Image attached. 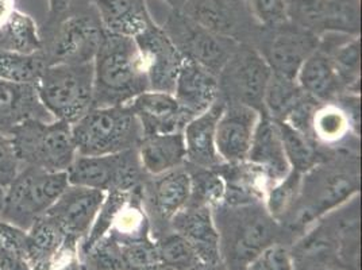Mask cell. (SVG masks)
<instances>
[{
    "label": "cell",
    "instance_id": "6da1fadb",
    "mask_svg": "<svg viewBox=\"0 0 362 270\" xmlns=\"http://www.w3.org/2000/svg\"><path fill=\"white\" fill-rule=\"evenodd\" d=\"M360 191L357 154L338 153L304 173L296 203L288 216L291 228H307L339 209Z\"/></svg>",
    "mask_w": 362,
    "mask_h": 270
},
{
    "label": "cell",
    "instance_id": "7a4b0ae2",
    "mask_svg": "<svg viewBox=\"0 0 362 270\" xmlns=\"http://www.w3.org/2000/svg\"><path fill=\"white\" fill-rule=\"evenodd\" d=\"M93 107L126 105L149 90V80L136 40L108 34L93 60Z\"/></svg>",
    "mask_w": 362,
    "mask_h": 270
},
{
    "label": "cell",
    "instance_id": "3957f363",
    "mask_svg": "<svg viewBox=\"0 0 362 270\" xmlns=\"http://www.w3.org/2000/svg\"><path fill=\"white\" fill-rule=\"evenodd\" d=\"M219 235L221 254L231 270H246L268 246L276 243L280 223L264 203L246 206L221 204L212 210Z\"/></svg>",
    "mask_w": 362,
    "mask_h": 270
},
{
    "label": "cell",
    "instance_id": "277c9868",
    "mask_svg": "<svg viewBox=\"0 0 362 270\" xmlns=\"http://www.w3.org/2000/svg\"><path fill=\"white\" fill-rule=\"evenodd\" d=\"M78 155H106L136 149L142 127L129 105L92 107L72 124Z\"/></svg>",
    "mask_w": 362,
    "mask_h": 270
},
{
    "label": "cell",
    "instance_id": "5b68a950",
    "mask_svg": "<svg viewBox=\"0 0 362 270\" xmlns=\"http://www.w3.org/2000/svg\"><path fill=\"white\" fill-rule=\"evenodd\" d=\"M10 139L21 168L66 172L77 155L72 124L62 120H26L11 131Z\"/></svg>",
    "mask_w": 362,
    "mask_h": 270
},
{
    "label": "cell",
    "instance_id": "8992f818",
    "mask_svg": "<svg viewBox=\"0 0 362 270\" xmlns=\"http://www.w3.org/2000/svg\"><path fill=\"white\" fill-rule=\"evenodd\" d=\"M69 185L66 172H47L22 166L4 188L0 219L25 231L44 216Z\"/></svg>",
    "mask_w": 362,
    "mask_h": 270
},
{
    "label": "cell",
    "instance_id": "52a82bcc",
    "mask_svg": "<svg viewBox=\"0 0 362 270\" xmlns=\"http://www.w3.org/2000/svg\"><path fill=\"white\" fill-rule=\"evenodd\" d=\"M35 88L53 119L74 124L93 107V64L49 65Z\"/></svg>",
    "mask_w": 362,
    "mask_h": 270
},
{
    "label": "cell",
    "instance_id": "ba28073f",
    "mask_svg": "<svg viewBox=\"0 0 362 270\" xmlns=\"http://www.w3.org/2000/svg\"><path fill=\"white\" fill-rule=\"evenodd\" d=\"M42 52L47 66L57 64H90L100 47L105 30L99 16L76 11L46 25Z\"/></svg>",
    "mask_w": 362,
    "mask_h": 270
},
{
    "label": "cell",
    "instance_id": "9c48e42d",
    "mask_svg": "<svg viewBox=\"0 0 362 270\" xmlns=\"http://www.w3.org/2000/svg\"><path fill=\"white\" fill-rule=\"evenodd\" d=\"M272 76L271 66L258 49L238 45L218 75L219 99L264 112V95Z\"/></svg>",
    "mask_w": 362,
    "mask_h": 270
},
{
    "label": "cell",
    "instance_id": "30bf717a",
    "mask_svg": "<svg viewBox=\"0 0 362 270\" xmlns=\"http://www.w3.org/2000/svg\"><path fill=\"white\" fill-rule=\"evenodd\" d=\"M145 170L139 163L138 151H122L106 155H76L66 170L71 185L108 192L111 189L136 191Z\"/></svg>",
    "mask_w": 362,
    "mask_h": 270
},
{
    "label": "cell",
    "instance_id": "8fae6325",
    "mask_svg": "<svg viewBox=\"0 0 362 270\" xmlns=\"http://www.w3.org/2000/svg\"><path fill=\"white\" fill-rule=\"evenodd\" d=\"M163 30L184 59L197 62L216 76L238 46L234 40L209 30L191 16L182 14L170 16Z\"/></svg>",
    "mask_w": 362,
    "mask_h": 270
},
{
    "label": "cell",
    "instance_id": "7c38bea8",
    "mask_svg": "<svg viewBox=\"0 0 362 270\" xmlns=\"http://www.w3.org/2000/svg\"><path fill=\"white\" fill-rule=\"evenodd\" d=\"M262 49L258 50L276 75L295 78L303 65L319 46V35L289 22L268 28Z\"/></svg>",
    "mask_w": 362,
    "mask_h": 270
},
{
    "label": "cell",
    "instance_id": "4fadbf2b",
    "mask_svg": "<svg viewBox=\"0 0 362 270\" xmlns=\"http://www.w3.org/2000/svg\"><path fill=\"white\" fill-rule=\"evenodd\" d=\"M360 99L342 96L330 103H319L310 124V138L317 148L338 151V146L358 139Z\"/></svg>",
    "mask_w": 362,
    "mask_h": 270
},
{
    "label": "cell",
    "instance_id": "5bb4252c",
    "mask_svg": "<svg viewBox=\"0 0 362 270\" xmlns=\"http://www.w3.org/2000/svg\"><path fill=\"white\" fill-rule=\"evenodd\" d=\"M295 270L332 269L341 257V221L338 209L320 218L289 250Z\"/></svg>",
    "mask_w": 362,
    "mask_h": 270
},
{
    "label": "cell",
    "instance_id": "9a60e30c",
    "mask_svg": "<svg viewBox=\"0 0 362 270\" xmlns=\"http://www.w3.org/2000/svg\"><path fill=\"white\" fill-rule=\"evenodd\" d=\"M134 40L146 69L149 90L173 93L176 78L185 60L179 49L165 31L154 23Z\"/></svg>",
    "mask_w": 362,
    "mask_h": 270
},
{
    "label": "cell",
    "instance_id": "2e32d148",
    "mask_svg": "<svg viewBox=\"0 0 362 270\" xmlns=\"http://www.w3.org/2000/svg\"><path fill=\"white\" fill-rule=\"evenodd\" d=\"M78 240L66 235L49 215L37 219L26 231L25 254L30 270H57L76 254Z\"/></svg>",
    "mask_w": 362,
    "mask_h": 270
},
{
    "label": "cell",
    "instance_id": "e0dca14e",
    "mask_svg": "<svg viewBox=\"0 0 362 270\" xmlns=\"http://www.w3.org/2000/svg\"><path fill=\"white\" fill-rule=\"evenodd\" d=\"M259 117L249 105L225 103L215 129L216 151L223 163L246 161Z\"/></svg>",
    "mask_w": 362,
    "mask_h": 270
},
{
    "label": "cell",
    "instance_id": "ac0fdd59",
    "mask_svg": "<svg viewBox=\"0 0 362 270\" xmlns=\"http://www.w3.org/2000/svg\"><path fill=\"white\" fill-rule=\"evenodd\" d=\"M106 192L80 185H68L46 215L54 219L66 235L80 240L87 237Z\"/></svg>",
    "mask_w": 362,
    "mask_h": 270
},
{
    "label": "cell",
    "instance_id": "d6986e66",
    "mask_svg": "<svg viewBox=\"0 0 362 270\" xmlns=\"http://www.w3.org/2000/svg\"><path fill=\"white\" fill-rule=\"evenodd\" d=\"M142 127L144 136L180 133L192 119L177 103L173 93L146 90L129 103Z\"/></svg>",
    "mask_w": 362,
    "mask_h": 270
},
{
    "label": "cell",
    "instance_id": "ffe728a7",
    "mask_svg": "<svg viewBox=\"0 0 362 270\" xmlns=\"http://www.w3.org/2000/svg\"><path fill=\"white\" fill-rule=\"evenodd\" d=\"M173 96L191 118L199 117L209 111L219 99L218 76L185 59L176 78Z\"/></svg>",
    "mask_w": 362,
    "mask_h": 270
},
{
    "label": "cell",
    "instance_id": "44dd1931",
    "mask_svg": "<svg viewBox=\"0 0 362 270\" xmlns=\"http://www.w3.org/2000/svg\"><path fill=\"white\" fill-rule=\"evenodd\" d=\"M223 107L225 102L218 99L209 111L192 118L182 129L187 165L200 169H216L223 164L215 145L216 122Z\"/></svg>",
    "mask_w": 362,
    "mask_h": 270
},
{
    "label": "cell",
    "instance_id": "7402d4cb",
    "mask_svg": "<svg viewBox=\"0 0 362 270\" xmlns=\"http://www.w3.org/2000/svg\"><path fill=\"white\" fill-rule=\"evenodd\" d=\"M170 223L175 233L195 249L199 258L204 264L216 265L221 258V249L211 209L188 204L173 216Z\"/></svg>",
    "mask_w": 362,
    "mask_h": 270
},
{
    "label": "cell",
    "instance_id": "603a6c76",
    "mask_svg": "<svg viewBox=\"0 0 362 270\" xmlns=\"http://www.w3.org/2000/svg\"><path fill=\"white\" fill-rule=\"evenodd\" d=\"M267 177L269 185L284 179L291 170L277 124L267 114L257 123L247 158Z\"/></svg>",
    "mask_w": 362,
    "mask_h": 270
},
{
    "label": "cell",
    "instance_id": "cb8c5ba5",
    "mask_svg": "<svg viewBox=\"0 0 362 270\" xmlns=\"http://www.w3.org/2000/svg\"><path fill=\"white\" fill-rule=\"evenodd\" d=\"M29 119L54 120L35 87L0 80V131L10 136L16 126Z\"/></svg>",
    "mask_w": 362,
    "mask_h": 270
},
{
    "label": "cell",
    "instance_id": "d4e9b609",
    "mask_svg": "<svg viewBox=\"0 0 362 270\" xmlns=\"http://www.w3.org/2000/svg\"><path fill=\"white\" fill-rule=\"evenodd\" d=\"M215 170L225 182V199L222 204L246 206L264 203L269 182L262 172L249 161L223 163Z\"/></svg>",
    "mask_w": 362,
    "mask_h": 270
},
{
    "label": "cell",
    "instance_id": "484cf974",
    "mask_svg": "<svg viewBox=\"0 0 362 270\" xmlns=\"http://www.w3.org/2000/svg\"><path fill=\"white\" fill-rule=\"evenodd\" d=\"M296 81L303 92L319 103H330L347 93L332 59L319 49L303 62Z\"/></svg>",
    "mask_w": 362,
    "mask_h": 270
},
{
    "label": "cell",
    "instance_id": "4316f807",
    "mask_svg": "<svg viewBox=\"0 0 362 270\" xmlns=\"http://www.w3.org/2000/svg\"><path fill=\"white\" fill-rule=\"evenodd\" d=\"M103 30L136 38L151 26L144 0H93Z\"/></svg>",
    "mask_w": 362,
    "mask_h": 270
},
{
    "label": "cell",
    "instance_id": "83f0119b",
    "mask_svg": "<svg viewBox=\"0 0 362 270\" xmlns=\"http://www.w3.org/2000/svg\"><path fill=\"white\" fill-rule=\"evenodd\" d=\"M149 196L156 213L172 221L175 215L184 210L191 199V176L187 168H176L158 176H153L149 184Z\"/></svg>",
    "mask_w": 362,
    "mask_h": 270
},
{
    "label": "cell",
    "instance_id": "f1b7e54d",
    "mask_svg": "<svg viewBox=\"0 0 362 270\" xmlns=\"http://www.w3.org/2000/svg\"><path fill=\"white\" fill-rule=\"evenodd\" d=\"M136 151L142 169L151 176H158L185 165L182 131L146 135L139 142Z\"/></svg>",
    "mask_w": 362,
    "mask_h": 270
},
{
    "label": "cell",
    "instance_id": "f546056e",
    "mask_svg": "<svg viewBox=\"0 0 362 270\" xmlns=\"http://www.w3.org/2000/svg\"><path fill=\"white\" fill-rule=\"evenodd\" d=\"M0 50L31 54L42 50V35L30 16L16 10L0 28Z\"/></svg>",
    "mask_w": 362,
    "mask_h": 270
},
{
    "label": "cell",
    "instance_id": "4dcf8cb0",
    "mask_svg": "<svg viewBox=\"0 0 362 270\" xmlns=\"http://www.w3.org/2000/svg\"><path fill=\"white\" fill-rule=\"evenodd\" d=\"M274 122L277 124L288 163L292 170L304 175L326 160L325 154L320 151L317 143L311 138L298 131L286 122Z\"/></svg>",
    "mask_w": 362,
    "mask_h": 270
},
{
    "label": "cell",
    "instance_id": "1f68e13d",
    "mask_svg": "<svg viewBox=\"0 0 362 270\" xmlns=\"http://www.w3.org/2000/svg\"><path fill=\"white\" fill-rule=\"evenodd\" d=\"M319 50L325 52L332 59V65L347 93H358L361 78L360 35H349L339 44Z\"/></svg>",
    "mask_w": 362,
    "mask_h": 270
},
{
    "label": "cell",
    "instance_id": "d6a6232c",
    "mask_svg": "<svg viewBox=\"0 0 362 270\" xmlns=\"http://www.w3.org/2000/svg\"><path fill=\"white\" fill-rule=\"evenodd\" d=\"M46 66L42 50L31 54L0 50V80L37 87Z\"/></svg>",
    "mask_w": 362,
    "mask_h": 270
},
{
    "label": "cell",
    "instance_id": "836d02e7",
    "mask_svg": "<svg viewBox=\"0 0 362 270\" xmlns=\"http://www.w3.org/2000/svg\"><path fill=\"white\" fill-rule=\"evenodd\" d=\"M305 96L295 78L272 72L264 95V112L273 120H286L292 110Z\"/></svg>",
    "mask_w": 362,
    "mask_h": 270
},
{
    "label": "cell",
    "instance_id": "e575fe53",
    "mask_svg": "<svg viewBox=\"0 0 362 270\" xmlns=\"http://www.w3.org/2000/svg\"><path fill=\"white\" fill-rule=\"evenodd\" d=\"M302 176L299 172L291 169L284 179L269 185L265 192L264 206L271 213L272 218L276 219L280 225L287 221L296 203L300 191Z\"/></svg>",
    "mask_w": 362,
    "mask_h": 270
},
{
    "label": "cell",
    "instance_id": "d590c367",
    "mask_svg": "<svg viewBox=\"0 0 362 270\" xmlns=\"http://www.w3.org/2000/svg\"><path fill=\"white\" fill-rule=\"evenodd\" d=\"M191 176V206H202L214 210L225 199V182L215 169H187Z\"/></svg>",
    "mask_w": 362,
    "mask_h": 270
},
{
    "label": "cell",
    "instance_id": "8d00e7d4",
    "mask_svg": "<svg viewBox=\"0 0 362 270\" xmlns=\"http://www.w3.org/2000/svg\"><path fill=\"white\" fill-rule=\"evenodd\" d=\"M134 191L127 192L121 189H111L106 192L105 200L100 206V210L96 215V219L90 227V233L87 234L84 243H83V252L88 253L90 249L110 233L111 227L114 225V221L122 210V207L126 204L129 197Z\"/></svg>",
    "mask_w": 362,
    "mask_h": 270
},
{
    "label": "cell",
    "instance_id": "74e56055",
    "mask_svg": "<svg viewBox=\"0 0 362 270\" xmlns=\"http://www.w3.org/2000/svg\"><path fill=\"white\" fill-rule=\"evenodd\" d=\"M330 0H287V22L322 35Z\"/></svg>",
    "mask_w": 362,
    "mask_h": 270
},
{
    "label": "cell",
    "instance_id": "f35d334b",
    "mask_svg": "<svg viewBox=\"0 0 362 270\" xmlns=\"http://www.w3.org/2000/svg\"><path fill=\"white\" fill-rule=\"evenodd\" d=\"M25 242V230L0 219V270H30Z\"/></svg>",
    "mask_w": 362,
    "mask_h": 270
},
{
    "label": "cell",
    "instance_id": "ab89813d",
    "mask_svg": "<svg viewBox=\"0 0 362 270\" xmlns=\"http://www.w3.org/2000/svg\"><path fill=\"white\" fill-rule=\"evenodd\" d=\"M160 262L175 270H194L204 264L195 249L177 233L166 235L157 245Z\"/></svg>",
    "mask_w": 362,
    "mask_h": 270
},
{
    "label": "cell",
    "instance_id": "60d3db41",
    "mask_svg": "<svg viewBox=\"0 0 362 270\" xmlns=\"http://www.w3.org/2000/svg\"><path fill=\"white\" fill-rule=\"evenodd\" d=\"M361 6L360 0H330L323 33H341L360 35Z\"/></svg>",
    "mask_w": 362,
    "mask_h": 270
},
{
    "label": "cell",
    "instance_id": "b9f144b4",
    "mask_svg": "<svg viewBox=\"0 0 362 270\" xmlns=\"http://www.w3.org/2000/svg\"><path fill=\"white\" fill-rule=\"evenodd\" d=\"M119 245H121L124 266H130L134 270H139L160 262L157 245L151 243L146 238L119 242Z\"/></svg>",
    "mask_w": 362,
    "mask_h": 270
},
{
    "label": "cell",
    "instance_id": "7bdbcfd3",
    "mask_svg": "<svg viewBox=\"0 0 362 270\" xmlns=\"http://www.w3.org/2000/svg\"><path fill=\"white\" fill-rule=\"evenodd\" d=\"M92 265L98 270H121L124 268L121 245L111 234L99 240L88 253Z\"/></svg>",
    "mask_w": 362,
    "mask_h": 270
},
{
    "label": "cell",
    "instance_id": "ee69618b",
    "mask_svg": "<svg viewBox=\"0 0 362 270\" xmlns=\"http://www.w3.org/2000/svg\"><path fill=\"white\" fill-rule=\"evenodd\" d=\"M246 270H295L291 253L281 243L268 246Z\"/></svg>",
    "mask_w": 362,
    "mask_h": 270
},
{
    "label": "cell",
    "instance_id": "f6af8a7d",
    "mask_svg": "<svg viewBox=\"0 0 362 270\" xmlns=\"http://www.w3.org/2000/svg\"><path fill=\"white\" fill-rule=\"evenodd\" d=\"M257 19L272 28L287 22V0H250Z\"/></svg>",
    "mask_w": 362,
    "mask_h": 270
},
{
    "label": "cell",
    "instance_id": "bcb514c9",
    "mask_svg": "<svg viewBox=\"0 0 362 270\" xmlns=\"http://www.w3.org/2000/svg\"><path fill=\"white\" fill-rule=\"evenodd\" d=\"M19 169L21 165L10 136L0 131V185L6 188L14 180Z\"/></svg>",
    "mask_w": 362,
    "mask_h": 270
},
{
    "label": "cell",
    "instance_id": "7dc6e473",
    "mask_svg": "<svg viewBox=\"0 0 362 270\" xmlns=\"http://www.w3.org/2000/svg\"><path fill=\"white\" fill-rule=\"evenodd\" d=\"M80 0H49V23H54L69 14L77 11V3Z\"/></svg>",
    "mask_w": 362,
    "mask_h": 270
},
{
    "label": "cell",
    "instance_id": "c3c4849f",
    "mask_svg": "<svg viewBox=\"0 0 362 270\" xmlns=\"http://www.w3.org/2000/svg\"><path fill=\"white\" fill-rule=\"evenodd\" d=\"M16 0H0V28L16 11Z\"/></svg>",
    "mask_w": 362,
    "mask_h": 270
},
{
    "label": "cell",
    "instance_id": "681fc988",
    "mask_svg": "<svg viewBox=\"0 0 362 270\" xmlns=\"http://www.w3.org/2000/svg\"><path fill=\"white\" fill-rule=\"evenodd\" d=\"M139 270H175L173 268H170V266H168L165 264H161V262H158V264H156V265H151V266H148V268H144V269Z\"/></svg>",
    "mask_w": 362,
    "mask_h": 270
},
{
    "label": "cell",
    "instance_id": "f907efd6",
    "mask_svg": "<svg viewBox=\"0 0 362 270\" xmlns=\"http://www.w3.org/2000/svg\"><path fill=\"white\" fill-rule=\"evenodd\" d=\"M3 203H4V187L0 185V211L3 209Z\"/></svg>",
    "mask_w": 362,
    "mask_h": 270
},
{
    "label": "cell",
    "instance_id": "816d5d0a",
    "mask_svg": "<svg viewBox=\"0 0 362 270\" xmlns=\"http://www.w3.org/2000/svg\"><path fill=\"white\" fill-rule=\"evenodd\" d=\"M326 270H337V269H326Z\"/></svg>",
    "mask_w": 362,
    "mask_h": 270
}]
</instances>
